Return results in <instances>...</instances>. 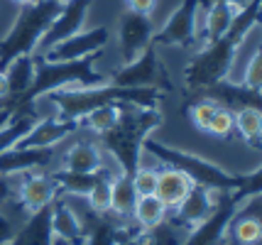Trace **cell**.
<instances>
[{
	"label": "cell",
	"mask_w": 262,
	"mask_h": 245,
	"mask_svg": "<svg viewBox=\"0 0 262 245\" xmlns=\"http://www.w3.org/2000/svg\"><path fill=\"white\" fill-rule=\"evenodd\" d=\"M257 23H260V0H250L248 5H243L235 12L228 32L221 39H216V42H208L186 64V69H184V88L189 94H204L206 88H211L218 81L228 79L240 44L245 42V37L250 35V30Z\"/></svg>",
	"instance_id": "cell-1"
},
{
	"label": "cell",
	"mask_w": 262,
	"mask_h": 245,
	"mask_svg": "<svg viewBox=\"0 0 262 245\" xmlns=\"http://www.w3.org/2000/svg\"><path fill=\"white\" fill-rule=\"evenodd\" d=\"M160 108H137V105H123L120 118L111 130H105L101 138V150L105 157L115 162L120 174H133L142 164V142L162 125Z\"/></svg>",
	"instance_id": "cell-2"
},
{
	"label": "cell",
	"mask_w": 262,
	"mask_h": 245,
	"mask_svg": "<svg viewBox=\"0 0 262 245\" xmlns=\"http://www.w3.org/2000/svg\"><path fill=\"white\" fill-rule=\"evenodd\" d=\"M162 98H164V94L157 91V88H140V86L125 88V86L105 83V86H76V88H61V91H57V94L45 96L42 101L54 103L59 118L81 120L86 113H91L93 108H98V105L127 103V105H137V108H157Z\"/></svg>",
	"instance_id": "cell-3"
},
{
	"label": "cell",
	"mask_w": 262,
	"mask_h": 245,
	"mask_svg": "<svg viewBox=\"0 0 262 245\" xmlns=\"http://www.w3.org/2000/svg\"><path fill=\"white\" fill-rule=\"evenodd\" d=\"M142 150L152 154L157 162H162V167H174L184 174L189 176L194 184L199 187H206L211 191H233V189H243L248 182H250V174H235V172H228L223 169L221 164L206 160L201 154H194V152H184L177 150L171 145H164V142H157L147 138L142 142Z\"/></svg>",
	"instance_id": "cell-4"
},
{
	"label": "cell",
	"mask_w": 262,
	"mask_h": 245,
	"mask_svg": "<svg viewBox=\"0 0 262 245\" xmlns=\"http://www.w3.org/2000/svg\"><path fill=\"white\" fill-rule=\"evenodd\" d=\"M59 10V0H37L34 5H25L8 35L0 39V71L8 69L15 59L32 57Z\"/></svg>",
	"instance_id": "cell-5"
},
{
	"label": "cell",
	"mask_w": 262,
	"mask_h": 245,
	"mask_svg": "<svg viewBox=\"0 0 262 245\" xmlns=\"http://www.w3.org/2000/svg\"><path fill=\"white\" fill-rule=\"evenodd\" d=\"M113 86H125V88H133V86H140V88H157L167 96L174 91V83H171L169 71L164 69V64L157 57V47L149 44L135 61L130 64H123V69H118L108 79Z\"/></svg>",
	"instance_id": "cell-6"
},
{
	"label": "cell",
	"mask_w": 262,
	"mask_h": 245,
	"mask_svg": "<svg viewBox=\"0 0 262 245\" xmlns=\"http://www.w3.org/2000/svg\"><path fill=\"white\" fill-rule=\"evenodd\" d=\"M196 15L199 0H182L167 23L155 30L152 47H191L196 39Z\"/></svg>",
	"instance_id": "cell-7"
},
{
	"label": "cell",
	"mask_w": 262,
	"mask_h": 245,
	"mask_svg": "<svg viewBox=\"0 0 262 245\" xmlns=\"http://www.w3.org/2000/svg\"><path fill=\"white\" fill-rule=\"evenodd\" d=\"M111 39V32L108 27L101 25V27H93V30H81L76 35L67 37L64 42H59L54 47H49L42 54L45 61H76V59H86L93 57V54H103V49Z\"/></svg>",
	"instance_id": "cell-8"
},
{
	"label": "cell",
	"mask_w": 262,
	"mask_h": 245,
	"mask_svg": "<svg viewBox=\"0 0 262 245\" xmlns=\"http://www.w3.org/2000/svg\"><path fill=\"white\" fill-rule=\"evenodd\" d=\"M155 23L152 15H142L135 10H125L118 20V39H120V57L123 64L135 61L152 44Z\"/></svg>",
	"instance_id": "cell-9"
},
{
	"label": "cell",
	"mask_w": 262,
	"mask_h": 245,
	"mask_svg": "<svg viewBox=\"0 0 262 245\" xmlns=\"http://www.w3.org/2000/svg\"><path fill=\"white\" fill-rule=\"evenodd\" d=\"M15 194H17V206L23 209L25 216H30L34 211L49 209L59 198V187L52 172H27L20 174Z\"/></svg>",
	"instance_id": "cell-10"
},
{
	"label": "cell",
	"mask_w": 262,
	"mask_h": 245,
	"mask_svg": "<svg viewBox=\"0 0 262 245\" xmlns=\"http://www.w3.org/2000/svg\"><path fill=\"white\" fill-rule=\"evenodd\" d=\"M59 147H25L15 145L10 150L0 154V174L5 176H20L27 172H42L52 162L59 160Z\"/></svg>",
	"instance_id": "cell-11"
},
{
	"label": "cell",
	"mask_w": 262,
	"mask_h": 245,
	"mask_svg": "<svg viewBox=\"0 0 262 245\" xmlns=\"http://www.w3.org/2000/svg\"><path fill=\"white\" fill-rule=\"evenodd\" d=\"M221 194L223 191H211V189L194 184V187L189 189V194L184 196L182 204L174 211H169L167 218L171 223H177L179 228H184V231H191V228H196L199 223H204L216 211Z\"/></svg>",
	"instance_id": "cell-12"
},
{
	"label": "cell",
	"mask_w": 262,
	"mask_h": 245,
	"mask_svg": "<svg viewBox=\"0 0 262 245\" xmlns=\"http://www.w3.org/2000/svg\"><path fill=\"white\" fill-rule=\"evenodd\" d=\"M89 10H91V0H64V3H61V10L57 12V17L52 20L49 30H47L45 37H42L39 47H45V52H47L49 47L64 42L67 37L81 32Z\"/></svg>",
	"instance_id": "cell-13"
},
{
	"label": "cell",
	"mask_w": 262,
	"mask_h": 245,
	"mask_svg": "<svg viewBox=\"0 0 262 245\" xmlns=\"http://www.w3.org/2000/svg\"><path fill=\"white\" fill-rule=\"evenodd\" d=\"M79 120H67V118H37L32 130L25 135L20 145L25 147H57L61 142L71 138L74 132H79Z\"/></svg>",
	"instance_id": "cell-14"
},
{
	"label": "cell",
	"mask_w": 262,
	"mask_h": 245,
	"mask_svg": "<svg viewBox=\"0 0 262 245\" xmlns=\"http://www.w3.org/2000/svg\"><path fill=\"white\" fill-rule=\"evenodd\" d=\"M204 98L208 101H213L218 103L221 108H226L228 113H235V110H243V108H262V96L260 91H250V88H245L243 83H233L228 79H223V81H218L216 86H211V88H206Z\"/></svg>",
	"instance_id": "cell-15"
},
{
	"label": "cell",
	"mask_w": 262,
	"mask_h": 245,
	"mask_svg": "<svg viewBox=\"0 0 262 245\" xmlns=\"http://www.w3.org/2000/svg\"><path fill=\"white\" fill-rule=\"evenodd\" d=\"M59 160H61L59 169L76 172V174H96L108 169L105 152L101 150V145H93V142H74Z\"/></svg>",
	"instance_id": "cell-16"
},
{
	"label": "cell",
	"mask_w": 262,
	"mask_h": 245,
	"mask_svg": "<svg viewBox=\"0 0 262 245\" xmlns=\"http://www.w3.org/2000/svg\"><path fill=\"white\" fill-rule=\"evenodd\" d=\"M52 233L67 245H83L86 240V226L81 216L61 196L52 204Z\"/></svg>",
	"instance_id": "cell-17"
},
{
	"label": "cell",
	"mask_w": 262,
	"mask_h": 245,
	"mask_svg": "<svg viewBox=\"0 0 262 245\" xmlns=\"http://www.w3.org/2000/svg\"><path fill=\"white\" fill-rule=\"evenodd\" d=\"M8 245H54L52 233V206L42 211H34L25 216V221L17 226Z\"/></svg>",
	"instance_id": "cell-18"
},
{
	"label": "cell",
	"mask_w": 262,
	"mask_h": 245,
	"mask_svg": "<svg viewBox=\"0 0 262 245\" xmlns=\"http://www.w3.org/2000/svg\"><path fill=\"white\" fill-rule=\"evenodd\" d=\"M194 187V182L189 176L174 169V167H162L157 169V187H155V196L167 206V211H174L189 194V189Z\"/></svg>",
	"instance_id": "cell-19"
},
{
	"label": "cell",
	"mask_w": 262,
	"mask_h": 245,
	"mask_svg": "<svg viewBox=\"0 0 262 245\" xmlns=\"http://www.w3.org/2000/svg\"><path fill=\"white\" fill-rule=\"evenodd\" d=\"M167 216H169L167 206H164L155 194H149V196H137L135 206H133V213H130V218L135 221V226L142 231V233H149V231L160 228L162 223L167 221Z\"/></svg>",
	"instance_id": "cell-20"
},
{
	"label": "cell",
	"mask_w": 262,
	"mask_h": 245,
	"mask_svg": "<svg viewBox=\"0 0 262 245\" xmlns=\"http://www.w3.org/2000/svg\"><path fill=\"white\" fill-rule=\"evenodd\" d=\"M105 174L113 176L118 174V169H105V172H96V174H76V172H67V169H54L52 172V176H54V182L59 187V196L61 194H67V196H86L96 187V182Z\"/></svg>",
	"instance_id": "cell-21"
},
{
	"label": "cell",
	"mask_w": 262,
	"mask_h": 245,
	"mask_svg": "<svg viewBox=\"0 0 262 245\" xmlns=\"http://www.w3.org/2000/svg\"><path fill=\"white\" fill-rule=\"evenodd\" d=\"M135 201H137V191L133 187V182H130V176L120 174V172L111 176V213L115 218H120V221L130 218Z\"/></svg>",
	"instance_id": "cell-22"
},
{
	"label": "cell",
	"mask_w": 262,
	"mask_h": 245,
	"mask_svg": "<svg viewBox=\"0 0 262 245\" xmlns=\"http://www.w3.org/2000/svg\"><path fill=\"white\" fill-rule=\"evenodd\" d=\"M206 10V17H204V42H216L221 37L228 32L230 23H233V17H235V12L238 8H233V5H226V3H213V5H208L204 8Z\"/></svg>",
	"instance_id": "cell-23"
},
{
	"label": "cell",
	"mask_w": 262,
	"mask_h": 245,
	"mask_svg": "<svg viewBox=\"0 0 262 245\" xmlns=\"http://www.w3.org/2000/svg\"><path fill=\"white\" fill-rule=\"evenodd\" d=\"M37 110H25V113H15V116L0 125V154L5 150H10L15 145H20L25 135L32 130V125L37 123Z\"/></svg>",
	"instance_id": "cell-24"
},
{
	"label": "cell",
	"mask_w": 262,
	"mask_h": 245,
	"mask_svg": "<svg viewBox=\"0 0 262 245\" xmlns=\"http://www.w3.org/2000/svg\"><path fill=\"white\" fill-rule=\"evenodd\" d=\"M5 76H8V98L23 96L34 81V54L32 57L15 59L10 66L5 69ZM3 101H5V98H3Z\"/></svg>",
	"instance_id": "cell-25"
},
{
	"label": "cell",
	"mask_w": 262,
	"mask_h": 245,
	"mask_svg": "<svg viewBox=\"0 0 262 245\" xmlns=\"http://www.w3.org/2000/svg\"><path fill=\"white\" fill-rule=\"evenodd\" d=\"M233 125L240 140H245L250 147H260V132H262V108H243L233 113Z\"/></svg>",
	"instance_id": "cell-26"
},
{
	"label": "cell",
	"mask_w": 262,
	"mask_h": 245,
	"mask_svg": "<svg viewBox=\"0 0 262 245\" xmlns=\"http://www.w3.org/2000/svg\"><path fill=\"white\" fill-rule=\"evenodd\" d=\"M123 105L125 103H108V105H98V108H93L91 113H86V116L81 118L79 123L83 128L93 130V132H105V130H111L118 123V118H120V110H123Z\"/></svg>",
	"instance_id": "cell-27"
},
{
	"label": "cell",
	"mask_w": 262,
	"mask_h": 245,
	"mask_svg": "<svg viewBox=\"0 0 262 245\" xmlns=\"http://www.w3.org/2000/svg\"><path fill=\"white\" fill-rule=\"evenodd\" d=\"M118 240H120V223L108 221L105 216H98L86 228L83 245H118Z\"/></svg>",
	"instance_id": "cell-28"
},
{
	"label": "cell",
	"mask_w": 262,
	"mask_h": 245,
	"mask_svg": "<svg viewBox=\"0 0 262 245\" xmlns=\"http://www.w3.org/2000/svg\"><path fill=\"white\" fill-rule=\"evenodd\" d=\"M83 198H86V204H89V209H91L93 213L108 216V213H111V176L108 174L101 176V179L96 182V187Z\"/></svg>",
	"instance_id": "cell-29"
},
{
	"label": "cell",
	"mask_w": 262,
	"mask_h": 245,
	"mask_svg": "<svg viewBox=\"0 0 262 245\" xmlns=\"http://www.w3.org/2000/svg\"><path fill=\"white\" fill-rule=\"evenodd\" d=\"M221 108L218 103H213V101H208V98H199V101H194V103L189 105V116H191V120H194V125L201 132H206L208 130V125H211V120H213V116H216V110Z\"/></svg>",
	"instance_id": "cell-30"
},
{
	"label": "cell",
	"mask_w": 262,
	"mask_h": 245,
	"mask_svg": "<svg viewBox=\"0 0 262 245\" xmlns=\"http://www.w3.org/2000/svg\"><path fill=\"white\" fill-rule=\"evenodd\" d=\"M130 182L135 187L137 196H149V194H155V187H157V169L147 167V164H140L130 174Z\"/></svg>",
	"instance_id": "cell-31"
},
{
	"label": "cell",
	"mask_w": 262,
	"mask_h": 245,
	"mask_svg": "<svg viewBox=\"0 0 262 245\" xmlns=\"http://www.w3.org/2000/svg\"><path fill=\"white\" fill-rule=\"evenodd\" d=\"M240 83H243L245 88H250V91H260V86H262V52L260 49H255L250 61L245 64V71H243Z\"/></svg>",
	"instance_id": "cell-32"
},
{
	"label": "cell",
	"mask_w": 262,
	"mask_h": 245,
	"mask_svg": "<svg viewBox=\"0 0 262 245\" xmlns=\"http://www.w3.org/2000/svg\"><path fill=\"white\" fill-rule=\"evenodd\" d=\"M208 135H213V138H230L233 132H235V125H233V113H228L226 108H218L213 120H211V125L206 130Z\"/></svg>",
	"instance_id": "cell-33"
},
{
	"label": "cell",
	"mask_w": 262,
	"mask_h": 245,
	"mask_svg": "<svg viewBox=\"0 0 262 245\" xmlns=\"http://www.w3.org/2000/svg\"><path fill=\"white\" fill-rule=\"evenodd\" d=\"M17 226H20V223H15V218H12L8 211L0 209V245L10 243L12 235H15V231H17Z\"/></svg>",
	"instance_id": "cell-34"
},
{
	"label": "cell",
	"mask_w": 262,
	"mask_h": 245,
	"mask_svg": "<svg viewBox=\"0 0 262 245\" xmlns=\"http://www.w3.org/2000/svg\"><path fill=\"white\" fill-rule=\"evenodd\" d=\"M12 196H15V184H12V176L0 174V209L10 206Z\"/></svg>",
	"instance_id": "cell-35"
},
{
	"label": "cell",
	"mask_w": 262,
	"mask_h": 245,
	"mask_svg": "<svg viewBox=\"0 0 262 245\" xmlns=\"http://www.w3.org/2000/svg\"><path fill=\"white\" fill-rule=\"evenodd\" d=\"M127 3V10H135V12H142V15H152L157 0H125Z\"/></svg>",
	"instance_id": "cell-36"
},
{
	"label": "cell",
	"mask_w": 262,
	"mask_h": 245,
	"mask_svg": "<svg viewBox=\"0 0 262 245\" xmlns=\"http://www.w3.org/2000/svg\"><path fill=\"white\" fill-rule=\"evenodd\" d=\"M213 3H226V5H233V8H243V5H248L250 0H199V8H208V5H213Z\"/></svg>",
	"instance_id": "cell-37"
},
{
	"label": "cell",
	"mask_w": 262,
	"mask_h": 245,
	"mask_svg": "<svg viewBox=\"0 0 262 245\" xmlns=\"http://www.w3.org/2000/svg\"><path fill=\"white\" fill-rule=\"evenodd\" d=\"M3 98H8V76H5V71H0V101Z\"/></svg>",
	"instance_id": "cell-38"
},
{
	"label": "cell",
	"mask_w": 262,
	"mask_h": 245,
	"mask_svg": "<svg viewBox=\"0 0 262 245\" xmlns=\"http://www.w3.org/2000/svg\"><path fill=\"white\" fill-rule=\"evenodd\" d=\"M10 3H15V5H20V8H25V5H34L37 0H10Z\"/></svg>",
	"instance_id": "cell-39"
},
{
	"label": "cell",
	"mask_w": 262,
	"mask_h": 245,
	"mask_svg": "<svg viewBox=\"0 0 262 245\" xmlns=\"http://www.w3.org/2000/svg\"><path fill=\"white\" fill-rule=\"evenodd\" d=\"M54 245H67V243H64V240H57V238H54Z\"/></svg>",
	"instance_id": "cell-40"
},
{
	"label": "cell",
	"mask_w": 262,
	"mask_h": 245,
	"mask_svg": "<svg viewBox=\"0 0 262 245\" xmlns=\"http://www.w3.org/2000/svg\"><path fill=\"white\" fill-rule=\"evenodd\" d=\"M59 3H64V0H59Z\"/></svg>",
	"instance_id": "cell-41"
}]
</instances>
